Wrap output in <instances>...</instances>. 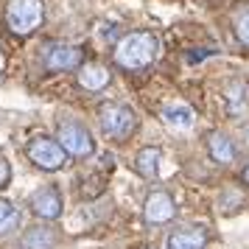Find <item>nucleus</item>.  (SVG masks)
<instances>
[{
	"instance_id": "1",
	"label": "nucleus",
	"mask_w": 249,
	"mask_h": 249,
	"mask_svg": "<svg viewBox=\"0 0 249 249\" xmlns=\"http://www.w3.org/2000/svg\"><path fill=\"white\" fill-rule=\"evenodd\" d=\"M160 53V42L148 31H135V34L121 36V42L115 45V62L124 70H143L148 68Z\"/></svg>"
},
{
	"instance_id": "2",
	"label": "nucleus",
	"mask_w": 249,
	"mask_h": 249,
	"mask_svg": "<svg viewBox=\"0 0 249 249\" xmlns=\"http://www.w3.org/2000/svg\"><path fill=\"white\" fill-rule=\"evenodd\" d=\"M42 17H45L42 0H9V6H6V23L17 36L34 34L42 25Z\"/></svg>"
},
{
	"instance_id": "3",
	"label": "nucleus",
	"mask_w": 249,
	"mask_h": 249,
	"mask_svg": "<svg viewBox=\"0 0 249 249\" xmlns=\"http://www.w3.org/2000/svg\"><path fill=\"white\" fill-rule=\"evenodd\" d=\"M56 143L62 146L65 154H73V157H90L95 151V140H92L90 129L79 121H62Z\"/></svg>"
},
{
	"instance_id": "4",
	"label": "nucleus",
	"mask_w": 249,
	"mask_h": 249,
	"mask_svg": "<svg viewBox=\"0 0 249 249\" xmlns=\"http://www.w3.org/2000/svg\"><path fill=\"white\" fill-rule=\"evenodd\" d=\"M98 124L109 137H126L137 126V115L126 104H104L98 109Z\"/></svg>"
},
{
	"instance_id": "5",
	"label": "nucleus",
	"mask_w": 249,
	"mask_h": 249,
	"mask_svg": "<svg viewBox=\"0 0 249 249\" xmlns=\"http://www.w3.org/2000/svg\"><path fill=\"white\" fill-rule=\"evenodd\" d=\"M25 151H28V160L42 171H59V168H65V162H68V154L51 137H34Z\"/></svg>"
},
{
	"instance_id": "6",
	"label": "nucleus",
	"mask_w": 249,
	"mask_h": 249,
	"mask_svg": "<svg viewBox=\"0 0 249 249\" xmlns=\"http://www.w3.org/2000/svg\"><path fill=\"white\" fill-rule=\"evenodd\" d=\"M45 68L53 73H65V70H76L81 68V51L79 48L68 45V42H51L45 48Z\"/></svg>"
},
{
	"instance_id": "7",
	"label": "nucleus",
	"mask_w": 249,
	"mask_h": 249,
	"mask_svg": "<svg viewBox=\"0 0 249 249\" xmlns=\"http://www.w3.org/2000/svg\"><path fill=\"white\" fill-rule=\"evenodd\" d=\"M174 215H177V204L171 199V193L154 191L146 199V221L148 224H165Z\"/></svg>"
},
{
	"instance_id": "8",
	"label": "nucleus",
	"mask_w": 249,
	"mask_h": 249,
	"mask_svg": "<svg viewBox=\"0 0 249 249\" xmlns=\"http://www.w3.org/2000/svg\"><path fill=\"white\" fill-rule=\"evenodd\" d=\"M31 210L39 218H48V221L59 218L62 215V196H59V191L56 188H39L31 196Z\"/></svg>"
},
{
	"instance_id": "9",
	"label": "nucleus",
	"mask_w": 249,
	"mask_h": 249,
	"mask_svg": "<svg viewBox=\"0 0 249 249\" xmlns=\"http://www.w3.org/2000/svg\"><path fill=\"white\" fill-rule=\"evenodd\" d=\"M109 79H112V73L107 68H101V65H81L79 68V84L90 92L104 90L109 84Z\"/></svg>"
},
{
	"instance_id": "10",
	"label": "nucleus",
	"mask_w": 249,
	"mask_h": 249,
	"mask_svg": "<svg viewBox=\"0 0 249 249\" xmlns=\"http://www.w3.org/2000/svg\"><path fill=\"white\" fill-rule=\"evenodd\" d=\"M59 235L51 227H31L20 241V249H53Z\"/></svg>"
},
{
	"instance_id": "11",
	"label": "nucleus",
	"mask_w": 249,
	"mask_h": 249,
	"mask_svg": "<svg viewBox=\"0 0 249 249\" xmlns=\"http://www.w3.org/2000/svg\"><path fill=\"white\" fill-rule=\"evenodd\" d=\"M207 148H210V157L215 162H232L235 160V146L224 132H213L210 140H207Z\"/></svg>"
},
{
	"instance_id": "12",
	"label": "nucleus",
	"mask_w": 249,
	"mask_h": 249,
	"mask_svg": "<svg viewBox=\"0 0 249 249\" xmlns=\"http://www.w3.org/2000/svg\"><path fill=\"white\" fill-rule=\"evenodd\" d=\"M207 235L204 230H182L168 238V249H204Z\"/></svg>"
},
{
	"instance_id": "13",
	"label": "nucleus",
	"mask_w": 249,
	"mask_h": 249,
	"mask_svg": "<svg viewBox=\"0 0 249 249\" xmlns=\"http://www.w3.org/2000/svg\"><path fill=\"white\" fill-rule=\"evenodd\" d=\"M162 121L171 126V129H191L193 126V112L182 104H171L162 109Z\"/></svg>"
},
{
	"instance_id": "14",
	"label": "nucleus",
	"mask_w": 249,
	"mask_h": 249,
	"mask_svg": "<svg viewBox=\"0 0 249 249\" xmlns=\"http://www.w3.org/2000/svg\"><path fill=\"white\" fill-rule=\"evenodd\" d=\"M137 171H140L143 177H148V179L160 174V148L157 146L140 148V154H137Z\"/></svg>"
},
{
	"instance_id": "15",
	"label": "nucleus",
	"mask_w": 249,
	"mask_h": 249,
	"mask_svg": "<svg viewBox=\"0 0 249 249\" xmlns=\"http://www.w3.org/2000/svg\"><path fill=\"white\" fill-rule=\"evenodd\" d=\"M17 224H20V210H17V207H14L12 202L0 199V235L12 232V230H14Z\"/></svg>"
},
{
	"instance_id": "16",
	"label": "nucleus",
	"mask_w": 249,
	"mask_h": 249,
	"mask_svg": "<svg viewBox=\"0 0 249 249\" xmlns=\"http://www.w3.org/2000/svg\"><path fill=\"white\" fill-rule=\"evenodd\" d=\"M235 34L244 45H249V6H244L241 12H235Z\"/></svg>"
},
{
	"instance_id": "17",
	"label": "nucleus",
	"mask_w": 249,
	"mask_h": 249,
	"mask_svg": "<svg viewBox=\"0 0 249 249\" xmlns=\"http://www.w3.org/2000/svg\"><path fill=\"white\" fill-rule=\"evenodd\" d=\"M230 92H232L230 95V112L235 115L238 109H244V95H247V90H244V84H232Z\"/></svg>"
},
{
	"instance_id": "18",
	"label": "nucleus",
	"mask_w": 249,
	"mask_h": 249,
	"mask_svg": "<svg viewBox=\"0 0 249 249\" xmlns=\"http://www.w3.org/2000/svg\"><path fill=\"white\" fill-rule=\"evenodd\" d=\"M9 179H12V165L0 157V188H6V185H9Z\"/></svg>"
},
{
	"instance_id": "19",
	"label": "nucleus",
	"mask_w": 249,
	"mask_h": 249,
	"mask_svg": "<svg viewBox=\"0 0 249 249\" xmlns=\"http://www.w3.org/2000/svg\"><path fill=\"white\" fill-rule=\"evenodd\" d=\"M244 182H247V185H249V165H247V168H244Z\"/></svg>"
},
{
	"instance_id": "20",
	"label": "nucleus",
	"mask_w": 249,
	"mask_h": 249,
	"mask_svg": "<svg viewBox=\"0 0 249 249\" xmlns=\"http://www.w3.org/2000/svg\"><path fill=\"white\" fill-rule=\"evenodd\" d=\"M247 146H249V126H247Z\"/></svg>"
}]
</instances>
